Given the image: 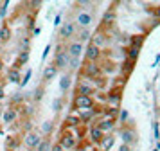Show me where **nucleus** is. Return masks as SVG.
I'll return each mask as SVG.
<instances>
[{"instance_id":"obj_23","label":"nucleus","mask_w":160,"mask_h":151,"mask_svg":"<svg viewBox=\"0 0 160 151\" xmlns=\"http://www.w3.org/2000/svg\"><path fill=\"white\" fill-rule=\"evenodd\" d=\"M138 52H140V49H137V47H130V49H128V58L133 61V59H137Z\"/></svg>"},{"instance_id":"obj_4","label":"nucleus","mask_w":160,"mask_h":151,"mask_svg":"<svg viewBox=\"0 0 160 151\" xmlns=\"http://www.w3.org/2000/svg\"><path fill=\"white\" fill-rule=\"evenodd\" d=\"M97 126L102 129V133L112 131V129L115 128V119H113V117H104V119H101V121L97 122Z\"/></svg>"},{"instance_id":"obj_40","label":"nucleus","mask_w":160,"mask_h":151,"mask_svg":"<svg viewBox=\"0 0 160 151\" xmlns=\"http://www.w3.org/2000/svg\"><path fill=\"white\" fill-rule=\"evenodd\" d=\"M54 23H56V25H59V23H61V16H56V20H54Z\"/></svg>"},{"instance_id":"obj_22","label":"nucleus","mask_w":160,"mask_h":151,"mask_svg":"<svg viewBox=\"0 0 160 151\" xmlns=\"http://www.w3.org/2000/svg\"><path fill=\"white\" fill-rule=\"evenodd\" d=\"M78 122H79V117H78V115L70 113L67 117V124H68V126H78Z\"/></svg>"},{"instance_id":"obj_39","label":"nucleus","mask_w":160,"mask_h":151,"mask_svg":"<svg viewBox=\"0 0 160 151\" xmlns=\"http://www.w3.org/2000/svg\"><path fill=\"white\" fill-rule=\"evenodd\" d=\"M4 95H6L4 93V86H0V99H4Z\"/></svg>"},{"instance_id":"obj_37","label":"nucleus","mask_w":160,"mask_h":151,"mask_svg":"<svg viewBox=\"0 0 160 151\" xmlns=\"http://www.w3.org/2000/svg\"><path fill=\"white\" fill-rule=\"evenodd\" d=\"M119 151H130V146H128V144H122V146L119 148Z\"/></svg>"},{"instance_id":"obj_16","label":"nucleus","mask_w":160,"mask_h":151,"mask_svg":"<svg viewBox=\"0 0 160 151\" xmlns=\"http://www.w3.org/2000/svg\"><path fill=\"white\" fill-rule=\"evenodd\" d=\"M9 38H11V31H9L8 25L0 27V42H8Z\"/></svg>"},{"instance_id":"obj_38","label":"nucleus","mask_w":160,"mask_h":151,"mask_svg":"<svg viewBox=\"0 0 160 151\" xmlns=\"http://www.w3.org/2000/svg\"><path fill=\"white\" fill-rule=\"evenodd\" d=\"M49 49H51V47H45L43 54H42V58H43V59H45V58H47V54H49Z\"/></svg>"},{"instance_id":"obj_19","label":"nucleus","mask_w":160,"mask_h":151,"mask_svg":"<svg viewBox=\"0 0 160 151\" xmlns=\"http://www.w3.org/2000/svg\"><path fill=\"white\" fill-rule=\"evenodd\" d=\"M131 138H133V131H131V129H124V131H122V142L130 146Z\"/></svg>"},{"instance_id":"obj_13","label":"nucleus","mask_w":160,"mask_h":151,"mask_svg":"<svg viewBox=\"0 0 160 151\" xmlns=\"http://www.w3.org/2000/svg\"><path fill=\"white\" fill-rule=\"evenodd\" d=\"M94 117H95V108H90V110H83V112H81V121L83 122L92 121Z\"/></svg>"},{"instance_id":"obj_31","label":"nucleus","mask_w":160,"mask_h":151,"mask_svg":"<svg viewBox=\"0 0 160 151\" xmlns=\"http://www.w3.org/2000/svg\"><path fill=\"white\" fill-rule=\"evenodd\" d=\"M29 78H31V70H27V72H25V78H23L22 81H20V85L25 86V85H27V81H29Z\"/></svg>"},{"instance_id":"obj_8","label":"nucleus","mask_w":160,"mask_h":151,"mask_svg":"<svg viewBox=\"0 0 160 151\" xmlns=\"http://www.w3.org/2000/svg\"><path fill=\"white\" fill-rule=\"evenodd\" d=\"M42 142V138L38 133H27L25 135V144L29 146V148H38V144Z\"/></svg>"},{"instance_id":"obj_41","label":"nucleus","mask_w":160,"mask_h":151,"mask_svg":"<svg viewBox=\"0 0 160 151\" xmlns=\"http://www.w3.org/2000/svg\"><path fill=\"white\" fill-rule=\"evenodd\" d=\"M81 151H94L92 148H85V149H81Z\"/></svg>"},{"instance_id":"obj_27","label":"nucleus","mask_w":160,"mask_h":151,"mask_svg":"<svg viewBox=\"0 0 160 151\" xmlns=\"http://www.w3.org/2000/svg\"><path fill=\"white\" fill-rule=\"evenodd\" d=\"M119 101H121V97H119V93H112V95H110V104H112L113 108H115L117 104H119Z\"/></svg>"},{"instance_id":"obj_2","label":"nucleus","mask_w":160,"mask_h":151,"mask_svg":"<svg viewBox=\"0 0 160 151\" xmlns=\"http://www.w3.org/2000/svg\"><path fill=\"white\" fill-rule=\"evenodd\" d=\"M85 54H87V61L94 63V61H97V58L101 56V49L90 43V45L87 47V50H85Z\"/></svg>"},{"instance_id":"obj_42","label":"nucleus","mask_w":160,"mask_h":151,"mask_svg":"<svg viewBox=\"0 0 160 151\" xmlns=\"http://www.w3.org/2000/svg\"><path fill=\"white\" fill-rule=\"evenodd\" d=\"M0 70H2V61H0Z\"/></svg>"},{"instance_id":"obj_1","label":"nucleus","mask_w":160,"mask_h":151,"mask_svg":"<svg viewBox=\"0 0 160 151\" xmlns=\"http://www.w3.org/2000/svg\"><path fill=\"white\" fill-rule=\"evenodd\" d=\"M74 106L78 108V110H90V108H94V101L92 97H88V95H76L74 97Z\"/></svg>"},{"instance_id":"obj_21","label":"nucleus","mask_w":160,"mask_h":151,"mask_svg":"<svg viewBox=\"0 0 160 151\" xmlns=\"http://www.w3.org/2000/svg\"><path fill=\"white\" fill-rule=\"evenodd\" d=\"M68 86H70V78H68V76L61 78V81H59V88L65 92V90H68Z\"/></svg>"},{"instance_id":"obj_34","label":"nucleus","mask_w":160,"mask_h":151,"mask_svg":"<svg viewBox=\"0 0 160 151\" xmlns=\"http://www.w3.org/2000/svg\"><path fill=\"white\" fill-rule=\"evenodd\" d=\"M153 131H155V138H158V124H157V122H155V124H153Z\"/></svg>"},{"instance_id":"obj_20","label":"nucleus","mask_w":160,"mask_h":151,"mask_svg":"<svg viewBox=\"0 0 160 151\" xmlns=\"http://www.w3.org/2000/svg\"><path fill=\"white\" fill-rule=\"evenodd\" d=\"M27 59H29V52H27V50H22V52L18 54V65H25Z\"/></svg>"},{"instance_id":"obj_24","label":"nucleus","mask_w":160,"mask_h":151,"mask_svg":"<svg viewBox=\"0 0 160 151\" xmlns=\"http://www.w3.org/2000/svg\"><path fill=\"white\" fill-rule=\"evenodd\" d=\"M38 151H51V144L47 142V140H42V142L38 144Z\"/></svg>"},{"instance_id":"obj_5","label":"nucleus","mask_w":160,"mask_h":151,"mask_svg":"<svg viewBox=\"0 0 160 151\" xmlns=\"http://www.w3.org/2000/svg\"><path fill=\"white\" fill-rule=\"evenodd\" d=\"M59 146L63 149H72L74 146H76V137L72 133H65V135L61 137V140H59Z\"/></svg>"},{"instance_id":"obj_18","label":"nucleus","mask_w":160,"mask_h":151,"mask_svg":"<svg viewBox=\"0 0 160 151\" xmlns=\"http://www.w3.org/2000/svg\"><path fill=\"white\" fill-rule=\"evenodd\" d=\"M16 119V110H13V108H9L8 112L4 113V122H13Z\"/></svg>"},{"instance_id":"obj_10","label":"nucleus","mask_w":160,"mask_h":151,"mask_svg":"<svg viewBox=\"0 0 160 151\" xmlns=\"http://www.w3.org/2000/svg\"><path fill=\"white\" fill-rule=\"evenodd\" d=\"M85 74H87L88 78H95V76L99 74V67H97L95 63L87 61V65H85Z\"/></svg>"},{"instance_id":"obj_36","label":"nucleus","mask_w":160,"mask_h":151,"mask_svg":"<svg viewBox=\"0 0 160 151\" xmlns=\"http://www.w3.org/2000/svg\"><path fill=\"white\" fill-rule=\"evenodd\" d=\"M58 108H59V101L54 99V101H52V110H58Z\"/></svg>"},{"instance_id":"obj_12","label":"nucleus","mask_w":160,"mask_h":151,"mask_svg":"<svg viewBox=\"0 0 160 151\" xmlns=\"http://www.w3.org/2000/svg\"><path fill=\"white\" fill-rule=\"evenodd\" d=\"M92 92H94V90H92V86L87 85V83H81V85L78 86V95H88V97H90Z\"/></svg>"},{"instance_id":"obj_7","label":"nucleus","mask_w":160,"mask_h":151,"mask_svg":"<svg viewBox=\"0 0 160 151\" xmlns=\"http://www.w3.org/2000/svg\"><path fill=\"white\" fill-rule=\"evenodd\" d=\"M74 31H76V25H74L72 22H65L63 25H61V31H59V34L63 36V38H68V36L74 34Z\"/></svg>"},{"instance_id":"obj_30","label":"nucleus","mask_w":160,"mask_h":151,"mask_svg":"<svg viewBox=\"0 0 160 151\" xmlns=\"http://www.w3.org/2000/svg\"><path fill=\"white\" fill-rule=\"evenodd\" d=\"M88 38H90V33L83 29V31L79 33V43H81V42H85V40H88Z\"/></svg>"},{"instance_id":"obj_9","label":"nucleus","mask_w":160,"mask_h":151,"mask_svg":"<svg viewBox=\"0 0 160 151\" xmlns=\"http://www.w3.org/2000/svg\"><path fill=\"white\" fill-rule=\"evenodd\" d=\"M81 52H83V43L76 42L70 45V49H68V56H72L74 59H78V56H79Z\"/></svg>"},{"instance_id":"obj_14","label":"nucleus","mask_w":160,"mask_h":151,"mask_svg":"<svg viewBox=\"0 0 160 151\" xmlns=\"http://www.w3.org/2000/svg\"><path fill=\"white\" fill-rule=\"evenodd\" d=\"M112 146H113V137H112V135H106L104 138H102V142H101L102 151H108Z\"/></svg>"},{"instance_id":"obj_28","label":"nucleus","mask_w":160,"mask_h":151,"mask_svg":"<svg viewBox=\"0 0 160 151\" xmlns=\"http://www.w3.org/2000/svg\"><path fill=\"white\" fill-rule=\"evenodd\" d=\"M102 22H104L106 25H110V23L113 22V13H112V11H108V13H106L104 16H102Z\"/></svg>"},{"instance_id":"obj_6","label":"nucleus","mask_w":160,"mask_h":151,"mask_svg":"<svg viewBox=\"0 0 160 151\" xmlns=\"http://www.w3.org/2000/svg\"><path fill=\"white\" fill-rule=\"evenodd\" d=\"M67 61H68V54H67L65 50L61 49V47H58V56H56V68H63L67 65Z\"/></svg>"},{"instance_id":"obj_32","label":"nucleus","mask_w":160,"mask_h":151,"mask_svg":"<svg viewBox=\"0 0 160 151\" xmlns=\"http://www.w3.org/2000/svg\"><path fill=\"white\" fill-rule=\"evenodd\" d=\"M126 121H128V112L121 110V122H126Z\"/></svg>"},{"instance_id":"obj_11","label":"nucleus","mask_w":160,"mask_h":151,"mask_svg":"<svg viewBox=\"0 0 160 151\" xmlns=\"http://www.w3.org/2000/svg\"><path fill=\"white\" fill-rule=\"evenodd\" d=\"M56 72H58L56 65H47V67L43 68V78H45V79H52V78H56Z\"/></svg>"},{"instance_id":"obj_25","label":"nucleus","mask_w":160,"mask_h":151,"mask_svg":"<svg viewBox=\"0 0 160 151\" xmlns=\"http://www.w3.org/2000/svg\"><path fill=\"white\" fill-rule=\"evenodd\" d=\"M102 42H104V36H102L101 33H97V34L94 36V43H92V45H95V47H99V45H101Z\"/></svg>"},{"instance_id":"obj_26","label":"nucleus","mask_w":160,"mask_h":151,"mask_svg":"<svg viewBox=\"0 0 160 151\" xmlns=\"http://www.w3.org/2000/svg\"><path fill=\"white\" fill-rule=\"evenodd\" d=\"M140 45H142V36H135V38H131V47L140 49Z\"/></svg>"},{"instance_id":"obj_3","label":"nucleus","mask_w":160,"mask_h":151,"mask_svg":"<svg viewBox=\"0 0 160 151\" xmlns=\"http://www.w3.org/2000/svg\"><path fill=\"white\" fill-rule=\"evenodd\" d=\"M104 137H106V135L102 133V129L99 128L97 124H94V126L90 128V138H92V142H94V144H101Z\"/></svg>"},{"instance_id":"obj_17","label":"nucleus","mask_w":160,"mask_h":151,"mask_svg":"<svg viewBox=\"0 0 160 151\" xmlns=\"http://www.w3.org/2000/svg\"><path fill=\"white\" fill-rule=\"evenodd\" d=\"M78 22H79L81 25H90V22H92V16L88 13H81L79 16H78Z\"/></svg>"},{"instance_id":"obj_29","label":"nucleus","mask_w":160,"mask_h":151,"mask_svg":"<svg viewBox=\"0 0 160 151\" xmlns=\"http://www.w3.org/2000/svg\"><path fill=\"white\" fill-rule=\"evenodd\" d=\"M42 128H43L45 133H51V129H52V122H51V121H45L43 124H42Z\"/></svg>"},{"instance_id":"obj_35","label":"nucleus","mask_w":160,"mask_h":151,"mask_svg":"<svg viewBox=\"0 0 160 151\" xmlns=\"http://www.w3.org/2000/svg\"><path fill=\"white\" fill-rule=\"evenodd\" d=\"M51 151H65V149H63L59 144H56V146H52V148H51Z\"/></svg>"},{"instance_id":"obj_33","label":"nucleus","mask_w":160,"mask_h":151,"mask_svg":"<svg viewBox=\"0 0 160 151\" xmlns=\"http://www.w3.org/2000/svg\"><path fill=\"white\" fill-rule=\"evenodd\" d=\"M8 6H9V2H4V4H2V9H0V16H4V14H6V9H8Z\"/></svg>"},{"instance_id":"obj_15","label":"nucleus","mask_w":160,"mask_h":151,"mask_svg":"<svg viewBox=\"0 0 160 151\" xmlns=\"http://www.w3.org/2000/svg\"><path fill=\"white\" fill-rule=\"evenodd\" d=\"M8 79L11 81V83H20V74H18V70H16V67L8 72Z\"/></svg>"}]
</instances>
